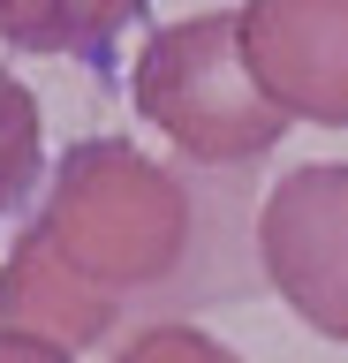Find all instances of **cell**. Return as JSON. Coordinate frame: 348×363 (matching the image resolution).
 Returning a JSON list of instances; mask_svg holds the SVG:
<instances>
[{"label": "cell", "mask_w": 348, "mask_h": 363, "mask_svg": "<svg viewBox=\"0 0 348 363\" xmlns=\"http://www.w3.org/2000/svg\"><path fill=\"white\" fill-rule=\"evenodd\" d=\"M23 242H38L76 288L129 303L152 295L189 250V197L159 159L121 136H84L53 159L46 204L30 212Z\"/></svg>", "instance_id": "6da1fadb"}, {"label": "cell", "mask_w": 348, "mask_h": 363, "mask_svg": "<svg viewBox=\"0 0 348 363\" xmlns=\"http://www.w3.org/2000/svg\"><path fill=\"white\" fill-rule=\"evenodd\" d=\"M46 174V113H38V91L0 68V220L38 189Z\"/></svg>", "instance_id": "8992f818"}, {"label": "cell", "mask_w": 348, "mask_h": 363, "mask_svg": "<svg viewBox=\"0 0 348 363\" xmlns=\"http://www.w3.org/2000/svg\"><path fill=\"white\" fill-rule=\"evenodd\" d=\"M129 99L159 136H174V152L205 159V167H242L288 136V113L250 76L242 8L159 23L129 61Z\"/></svg>", "instance_id": "7a4b0ae2"}, {"label": "cell", "mask_w": 348, "mask_h": 363, "mask_svg": "<svg viewBox=\"0 0 348 363\" xmlns=\"http://www.w3.org/2000/svg\"><path fill=\"white\" fill-rule=\"evenodd\" d=\"M144 8L129 0H84V8H46V0H16L0 8V38L30 45V53H76V61H106L114 38L137 23Z\"/></svg>", "instance_id": "5b68a950"}, {"label": "cell", "mask_w": 348, "mask_h": 363, "mask_svg": "<svg viewBox=\"0 0 348 363\" xmlns=\"http://www.w3.org/2000/svg\"><path fill=\"white\" fill-rule=\"evenodd\" d=\"M257 257L310 333L348 340V159H310L265 189Z\"/></svg>", "instance_id": "3957f363"}, {"label": "cell", "mask_w": 348, "mask_h": 363, "mask_svg": "<svg viewBox=\"0 0 348 363\" xmlns=\"http://www.w3.org/2000/svg\"><path fill=\"white\" fill-rule=\"evenodd\" d=\"M114 363H235V356L205 325H152V333H137Z\"/></svg>", "instance_id": "52a82bcc"}, {"label": "cell", "mask_w": 348, "mask_h": 363, "mask_svg": "<svg viewBox=\"0 0 348 363\" xmlns=\"http://www.w3.org/2000/svg\"><path fill=\"white\" fill-rule=\"evenodd\" d=\"M242 53L288 121L348 129V0H257L242 8Z\"/></svg>", "instance_id": "277c9868"}, {"label": "cell", "mask_w": 348, "mask_h": 363, "mask_svg": "<svg viewBox=\"0 0 348 363\" xmlns=\"http://www.w3.org/2000/svg\"><path fill=\"white\" fill-rule=\"evenodd\" d=\"M0 363H76V356L53 348V340H30V333H0Z\"/></svg>", "instance_id": "ba28073f"}]
</instances>
